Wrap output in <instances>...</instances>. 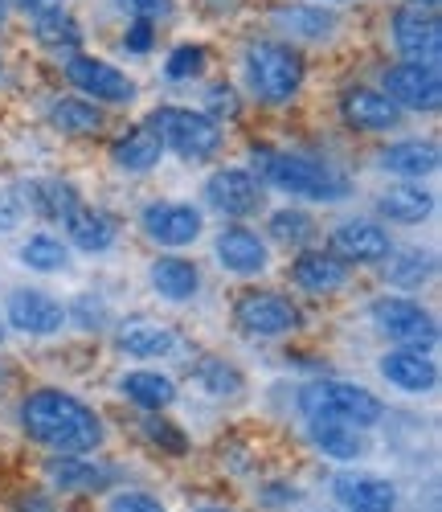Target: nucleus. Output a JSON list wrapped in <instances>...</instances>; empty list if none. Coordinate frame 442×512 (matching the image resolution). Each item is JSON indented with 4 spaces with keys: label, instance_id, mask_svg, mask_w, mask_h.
<instances>
[{
    "label": "nucleus",
    "instance_id": "obj_20",
    "mask_svg": "<svg viewBox=\"0 0 442 512\" xmlns=\"http://www.w3.org/2000/svg\"><path fill=\"white\" fill-rule=\"evenodd\" d=\"M377 373L389 381L393 390L418 394V398L438 386V365H434L430 349H402V345H393L389 353H381Z\"/></svg>",
    "mask_w": 442,
    "mask_h": 512
},
{
    "label": "nucleus",
    "instance_id": "obj_26",
    "mask_svg": "<svg viewBox=\"0 0 442 512\" xmlns=\"http://www.w3.org/2000/svg\"><path fill=\"white\" fill-rule=\"evenodd\" d=\"M29 33L41 50H54V54H74L82 46V21L66 9V5H41L33 9V21H29Z\"/></svg>",
    "mask_w": 442,
    "mask_h": 512
},
{
    "label": "nucleus",
    "instance_id": "obj_38",
    "mask_svg": "<svg viewBox=\"0 0 442 512\" xmlns=\"http://www.w3.org/2000/svg\"><path fill=\"white\" fill-rule=\"evenodd\" d=\"M140 431H144V439H148L152 447H160V451H164V455H172V459L189 455V439H185V431H181L176 422H168L164 414H144Z\"/></svg>",
    "mask_w": 442,
    "mask_h": 512
},
{
    "label": "nucleus",
    "instance_id": "obj_30",
    "mask_svg": "<svg viewBox=\"0 0 442 512\" xmlns=\"http://www.w3.org/2000/svg\"><path fill=\"white\" fill-rule=\"evenodd\" d=\"M332 496L352 512V508H377V512H393L397 508V488L381 476H365V472H340L332 480Z\"/></svg>",
    "mask_w": 442,
    "mask_h": 512
},
{
    "label": "nucleus",
    "instance_id": "obj_35",
    "mask_svg": "<svg viewBox=\"0 0 442 512\" xmlns=\"http://www.w3.org/2000/svg\"><path fill=\"white\" fill-rule=\"evenodd\" d=\"M17 259H21V267H29L37 275H58L70 267V246L54 234H29L17 250Z\"/></svg>",
    "mask_w": 442,
    "mask_h": 512
},
{
    "label": "nucleus",
    "instance_id": "obj_39",
    "mask_svg": "<svg viewBox=\"0 0 442 512\" xmlns=\"http://www.w3.org/2000/svg\"><path fill=\"white\" fill-rule=\"evenodd\" d=\"M201 111L226 127V119H238V115H242V95H238V87H230V82H209V87H205V107H201Z\"/></svg>",
    "mask_w": 442,
    "mask_h": 512
},
{
    "label": "nucleus",
    "instance_id": "obj_14",
    "mask_svg": "<svg viewBox=\"0 0 442 512\" xmlns=\"http://www.w3.org/2000/svg\"><path fill=\"white\" fill-rule=\"evenodd\" d=\"M336 111L348 132H361V136H385L406 119V111H397V103L381 87H365V82L344 87L336 99Z\"/></svg>",
    "mask_w": 442,
    "mask_h": 512
},
{
    "label": "nucleus",
    "instance_id": "obj_18",
    "mask_svg": "<svg viewBox=\"0 0 442 512\" xmlns=\"http://www.w3.org/2000/svg\"><path fill=\"white\" fill-rule=\"evenodd\" d=\"M46 480L54 492H66V496H99L119 484V467L107 459L54 455V459H46Z\"/></svg>",
    "mask_w": 442,
    "mask_h": 512
},
{
    "label": "nucleus",
    "instance_id": "obj_15",
    "mask_svg": "<svg viewBox=\"0 0 442 512\" xmlns=\"http://www.w3.org/2000/svg\"><path fill=\"white\" fill-rule=\"evenodd\" d=\"M213 254H217V267L238 279H258L271 271V242L242 222H230L226 230H217Z\"/></svg>",
    "mask_w": 442,
    "mask_h": 512
},
{
    "label": "nucleus",
    "instance_id": "obj_13",
    "mask_svg": "<svg viewBox=\"0 0 442 512\" xmlns=\"http://www.w3.org/2000/svg\"><path fill=\"white\" fill-rule=\"evenodd\" d=\"M381 91L397 103V111L434 115L442 107V74L422 62H393L381 70Z\"/></svg>",
    "mask_w": 442,
    "mask_h": 512
},
{
    "label": "nucleus",
    "instance_id": "obj_10",
    "mask_svg": "<svg viewBox=\"0 0 442 512\" xmlns=\"http://www.w3.org/2000/svg\"><path fill=\"white\" fill-rule=\"evenodd\" d=\"M389 41L402 54V62H422L438 66L442 62V21L434 9H414V5H397L389 13Z\"/></svg>",
    "mask_w": 442,
    "mask_h": 512
},
{
    "label": "nucleus",
    "instance_id": "obj_1",
    "mask_svg": "<svg viewBox=\"0 0 442 512\" xmlns=\"http://www.w3.org/2000/svg\"><path fill=\"white\" fill-rule=\"evenodd\" d=\"M21 435L54 455H95L107 443L103 414L70 390H33L17 406Z\"/></svg>",
    "mask_w": 442,
    "mask_h": 512
},
{
    "label": "nucleus",
    "instance_id": "obj_21",
    "mask_svg": "<svg viewBox=\"0 0 442 512\" xmlns=\"http://www.w3.org/2000/svg\"><path fill=\"white\" fill-rule=\"evenodd\" d=\"M115 345L119 353L136 357V361H164L181 349V336L164 320H148V316H131L115 328Z\"/></svg>",
    "mask_w": 442,
    "mask_h": 512
},
{
    "label": "nucleus",
    "instance_id": "obj_25",
    "mask_svg": "<svg viewBox=\"0 0 442 512\" xmlns=\"http://www.w3.org/2000/svg\"><path fill=\"white\" fill-rule=\"evenodd\" d=\"M438 144L434 140H397L389 148L377 152V168L397 181H422V177H434L438 173Z\"/></svg>",
    "mask_w": 442,
    "mask_h": 512
},
{
    "label": "nucleus",
    "instance_id": "obj_17",
    "mask_svg": "<svg viewBox=\"0 0 442 512\" xmlns=\"http://www.w3.org/2000/svg\"><path fill=\"white\" fill-rule=\"evenodd\" d=\"M328 250L348 267H381L385 254L393 250V238L373 218H348L328 234Z\"/></svg>",
    "mask_w": 442,
    "mask_h": 512
},
{
    "label": "nucleus",
    "instance_id": "obj_7",
    "mask_svg": "<svg viewBox=\"0 0 442 512\" xmlns=\"http://www.w3.org/2000/svg\"><path fill=\"white\" fill-rule=\"evenodd\" d=\"M62 74L82 99H91L99 107H131L140 99L136 78L123 74L115 62H107L99 54H82V50L62 54Z\"/></svg>",
    "mask_w": 442,
    "mask_h": 512
},
{
    "label": "nucleus",
    "instance_id": "obj_31",
    "mask_svg": "<svg viewBox=\"0 0 442 512\" xmlns=\"http://www.w3.org/2000/svg\"><path fill=\"white\" fill-rule=\"evenodd\" d=\"M438 271V259H434V250H422V246H406V250H389L385 254V263H381V275L389 287L397 291H422Z\"/></svg>",
    "mask_w": 442,
    "mask_h": 512
},
{
    "label": "nucleus",
    "instance_id": "obj_23",
    "mask_svg": "<svg viewBox=\"0 0 442 512\" xmlns=\"http://www.w3.org/2000/svg\"><path fill=\"white\" fill-rule=\"evenodd\" d=\"M148 283L164 304H189L201 291V267L189 254L168 250V254H156V263L148 267Z\"/></svg>",
    "mask_w": 442,
    "mask_h": 512
},
{
    "label": "nucleus",
    "instance_id": "obj_52",
    "mask_svg": "<svg viewBox=\"0 0 442 512\" xmlns=\"http://www.w3.org/2000/svg\"><path fill=\"white\" fill-rule=\"evenodd\" d=\"M193 512H230V508H193Z\"/></svg>",
    "mask_w": 442,
    "mask_h": 512
},
{
    "label": "nucleus",
    "instance_id": "obj_53",
    "mask_svg": "<svg viewBox=\"0 0 442 512\" xmlns=\"http://www.w3.org/2000/svg\"><path fill=\"white\" fill-rule=\"evenodd\" d=\"M352 512H377V508H352Z\"/></svg>",
    "mask_w": 442,
    "mask_h": 512
},
{
    "label": "nucleus",
    "instance_id": "obj_34",
    "mask_svg": "<svg viewBox=\"0 0 442 512\" xmlns=\"http://www.w3.org/2000/svg\"><path fill=\"white\" fill-rule=\"evenodd\" d=\"M193 381L217 402H234L246 394V377L238 365H230L226 357H197L193 361Z\"/></svg>",
    "mask_w": 442,
    "mask_h": 512
},
{
    "label": "nucleus",
    "instance_id": "obj_24",
    "mask_svg": "<svg viewBox=\"0 0 442 512\" xmlns=\"http://www.w3.org/2000/svg\"><path fill=\"white\" fill-rule=\"evenodd\" d=\"M62 230H66V246L82 250V254H103L115 246L119 238V226L107 209H95V205H86L78 201L66 218H62Z\"/></svg>",
    "mask_w": 442,
    "mask_h": 512
},
{
    "label": "nucleus",
    "instance_id": "obj_45",
    "mask_svg": "<svg viewBox=\"0 0 442 512\" xmlns=\"http://www.w3.org/2000/svg\"><path fill=\"white\" fill-rule=\"evenodd\" d=\"M21 218H25L21 201H17L13 193H0V234H13V230L21 226Z\"/></svg>",
    "mask_w": 442,
    "mask_h": 512
},
{
    "label": "nucleus",
    "instance_id": "obj_41",
    "mask_svg": "<svg viewBox=\"0 0 442 512\" xmlns=\"http://www.w3.org/2000/svg\"><path fill=\"white\" fill-rule=\"evenodd\" d=\"M111 5L127 21H152V25H160V21H168L176 13V0H111Z\"/></svg>",
    "mask_w": 442,
    "mask_h": 512
},
{
    "label": "nucleus",
    "instance_id": "obj_6",
    "mask_svg": "<svg viewBox=\"0 0 442 512\" xmlns=\"http://www.w3.org/2000/svg\"><path fill=\"white\" fill-rule=\"evenodd\" d=\"M234 328L250 340H283L303 328V312L283 291L250 287L234 300Z\"/></svg>",
    "mask_w": 442,
    "mask_h": 512
},
{
    "label": "nucleus",
    "instance_id": "obj_3",
    "mask_svg": "<svg viewBox=\"0 0 442 512\" xmlns=\"http://www.w3.org/2000/svg\"><path fill=\"white\" fill-rule=\"evenodd\" d=\"M254 177L287 197H303L316 205H340L352 185L332 164L303 156V152H279V148H258L254 152Z\"/></svg>",
    "mask_w": 442,
    "mask_h": 512
},
{
    "label": "nucleus",
    "instance_id": "obj_29",
    "mask_svg": "<svg viewBox=\"0 0 442 512\" xmlns=\"http://www.w3.org/2000/svg\"><path fill=\"white\" fill-rule=\"evenodd\" d=\"M119 394L144 414H164L176 402V381L160 369H127L119 377Z\"/></svg>",
    "mask_w": 442,
    "mask_h": 512
},
{
    "label": "nucleus",
    "instance_id": "obj_47",
    "mask_svg": "<svg viewBox=\"0 0 442 512\" xmlns=\"http://www.w3.org/2000/svg\"><path fill=\"white\" fill-rule=\"evenodd\" d=\"M406 5H414V9H434V13H438L442 0H406Z\"/></svg>",
    "mask_w": 442,
    "mask_h": 512
},
{
    "label": "nucleus",
    "instance_id": "obj_37",
    "mask_svg": "<svg viewBox=\"0 0 442 512\" xmlns=\"http://www.w3.org/2000/svg\"><path fill=\"white\" fill-rule=\"evenodd\" d=\"M209 70V50L201 41H181V46H172L168 58H164V78L168 82H193Z\"/></svg>",
    "mask_w": 442,
    "mask_h": 512
},
{
    "label": "nucleus",
    "instance_id": "obj_48",
    "mask_svg": "<svg viewBox=\"0 0 442 512\" xmlns=\"http://www.w3.org/2000/svg\"><path fill=\"white\" fill-rule=\"evenodd\" d=\"M25 9H41V5H58V0H21Z\"/></svg>",
    "mask_w": 442,
    "mask_h": 512
},
{
    "label": "nucleus",
    "instance_id": "obj_36",
    "mask_svg": "<svg viewBox=\"0 0 442 512\" xmlns=\"http://www.w3.org/2000/svg\"><path fill=\"white\" fill-rule=\"evenodd\" d=\"M267 238L279 242V246H291V250L312 246V238H316V218H312L307 209H299V205H283V209H275L271 218H267Z\"/></svg>",
    "mask_w": 442,
    "mask_h": 512
},
{
    "label": "nucleus",
    "instance_id": "obj_42",
    "mask_svg": "<svg viewBox=\"0 0 442 512\" xmlns=\"http://www.w3.org/2000/svg\"><path fill=\"white\" fill-rule=\"evenodd\" d=\"M119 46L131 54V58H144V54H152L156 50V25L152 21H127V29H123V41Z\"/></svg>",
    "mask_w": 442,
    "mask_h": 512
},
{
    "label": "nucleus",
    "instance_id": "obj_16",
    "mask_svg": "<svg viewBox=\"0 0 442 512\" xmlns=\"http://www.w3.org/2000/svg\"><path fill=\"white\" fill-rule=\"evenodd\" d=\"M5 324L21 336H33V340H46V336H58L70 320H66V308L54 300L50 291L41 287H17L5 304Z\"/></svg>",
    "mask_w": 442,
    "mask_h": 512
},
{
    "label": "nucleus",
    "instance_id": "obj_49",
    "mask_svg": "<svg viewBox=\"0 0 442 512\" xmlns=\"http://www.w3.org/2000/svg\"><path fill=\"white\" fill-rule=\"evenodd\" d=\"M9 21V0H0V25Z\"/></svg>",
    "mask_w": 442,
    "mask_h": 512
},
{
    "label": "nucleus",
    "instance_id": "obj_27",
    "mask_svg": "<svg viewBox=\"0 0 442 512\" xmlns=\"http://www.w3.org/2000/svg\"><path fill=\"white\" fill-rule=\"evenodd\" d=\"M46 119L54 132L70 136V140H91V136H103L107 127V115L99 103L82 99V95H58L50 107H46Z\"/></svg>",
    "mask_w": 442,
    "mask_h": 512
},
{
    "label": "nucleus",
    "instance_id": "obj_11",
    "mask_svg": "<svg viewBox=\"0 0 442 512\" xmlns=\"http://www.w3.org/2000/svg\"><path fill=\"white\" fill-rule=\"evenodd\" d=\"M140 230L160 250H185L205 234V213L193 201H148L140 209Z\"/></svg>",
    "mask_w": 442,
    "mask_h": 512
},
{
    "label": "nucleus",
    "instance_id": "obj_54",
    "mask_svg": "<svg viewBox=\"0 0 442 512\" xmlns=\"http://www.w3.org/2000/svg\"><path fill=\"white\" fill-rule=\"evenodd\" d=\"M0 74H5V62H0Z\"/></svg>",
    "mask_w": 442,
    "mask_h": 512
},
{
    "label": "nucleus",
    "instance_id": "obj_50",
    "mask_svg": "<svg viewBox=\"0 0 442 512\" xmlns=\"http://www.w3.org/2000/svg\"><path fill=\"white\" fill-rule=\"evenodd\" d=\"M324 5H332V9H340V5H357V0H324Z\"/></svg>",
    "mask_w": 442,
    "mask_h": 512
},
{
    "label": "nucleus",
    "instance_id": "obj_12",
    "mask_svg": "<svg viewBox=\"0 0 442 512\" xmlns=\"http://www.w3.org/2000/svg\"><path fill=\"white\" fill-rule=\"evenodd\" d=\"M262 193H267V185H262L250 168H217V173L205 177V189H201L205 205L213 213H221L226 222L254 218V213L262 209V201H267Z\"/></svg>",
    "mask_w": 442,
    "mask_h": 512
},
{
    "label": "nucleus",
    "instance_id": "obj_5",
    "mask_svg": "<svg viewBox=\"0 0 442 512\" xmlns=\"http://www.w3.org/2000/svg\"><path fill=\"white\" fill-rule=\"evenodd\" d=\"M148 127L160 136L164 152H176L185 164H209L221 148H226V127L217 119H209L201 107L160 103V107H152Z\"/></svg>",
    "mask_w": 442,
    "mask_h": 512
},
{
    "label": "nucleus",
    "instance_id": "obj_46",
    "mask_svg": "<svg viewBox=\"0 0 442 512\" xmlns=\"http://www.w3.org/2000/svg\"><path fill=\"white\" fill-rule=\"evenodd\" d=\"M238 5H242V0H205V9H209V13H234Z\"/></svg>",
    "mask_w": 442,
    "mask_h": 512
},
{
    "label": "nucleus",
    "instance_id": "obj_33",
    "mask_svg": "<svg viewBox=\"0 0 442 512\" xmlns=\"http://www.w3.org/2000/svg\"><path fill=\"white\" fill-rule=\"evenodd\" d=\"M307 439H312L316 451H324L328 459H340V463L365 459V451H369L365 431L344 426V422H307Z\"/></svg>",
    "mask_w": 442,
    "mask_h": 512
},
{
    "label": "nucleus",
    "instance_id": "obj_40",
    "mask_svg": "<svg viewBox=\"0 0 442 512\" xmlns=\"http://www.w3.org/2000/svg\"><path fill=\"white\" fill-rule=\"evenodd\" d=\"M66 320H74L82 332H99L107 320H111V312H107V304L99 300V295L95 291H82L78 295V300L66 308Z\"/></svg>",
    "mask_w": 442,
    "mask_h": 512
},
{
    "label": "nucleus",
    "instance_id": "obj_32",
    "mask_svg": "<svg viewBox=\"0 0 442 512\" xmlns=\"http://www.w3.org/2000/svg\"><path fill=\"white\" fill-rule=\"evenodd\" d=\"M21 193H25V197H17L21 209H33L37 218H46V222H62L66 213L82 201L78 189L70 181H58V177H50V181H25Z\"/></svg>",
    "mask_w": 442,
    "mask_h": 512
},
{
    "label": "nucleus",
    "instance_id": "obj_43",
    "mask_svg": "<svg viewBox=\"0 0 442 512\" xmlns=\"http://www.w3.org/2000/svg\"><path fill=\"white\" fill-rule=\"evenodd\" d=\"M107 512H168L156 496H148V492H131V488H123V492H115L111 500H107Z\"/></svg>",
    "mask_w": 442,
    "mask_h": 512
},
{
    "label": "nucleus",
    "instance_id": "obj_19",
    "mask_svg": "<svg viewBox=\"0 0 442 512\" xmlns=\"http://www.w3.org/2000/svg\"><path fill=\"white\" fill-rule=\"evenodd\" d=\"M348 279L352 267L324 246H299V254L291 259V283L307 295H336L348 287Z\"/></svg>",
    "mask_w": 442,
    "mask_h": 512
},
{
    "label": "nucleus",
    "instance_id": "obj_9",
    "mask_svg": "<svg viewBox=\"0 0 442 512\" xmlns=\"http://www.w3.org/2000/svg\"><path fill=\"white\" fill-rule=\"evenodd\" d=\"M267 25L271 33H283V41L299 46H328L340 33V13L332 5H320V0H279V5L267 9Z\"/></svg>",
    "mask_w": 442,
    "mask_h": 512
},
{
    "label": "nucleus",
    "instance_id": "obj_4",
    "mask_svg": "<svg viewBox=\"0 0 442 512\" xmlns=\"http://www.w3.org/2000/svg\"><path fill=\"white\" fill-rule=\"evenodd\" d=\"M299 414L307 422H344L357 431H373L385 418V402L357 386V381H340V377H316L299 390Z\"/></svg>",
    "mask_w": 442,
    "mask_h": 512
},
{
    "label": "nucleus",
    "instance_id": "obj_2",
    "mask_svg": "<svg viewBox=\"0 0 442 512\" xmlns=\"http://www.w3.org/2000/svg\"><path fill=\"white\" fill-rule=\"evenodd\" d=\"M242 87L258 107H291L303 95L307 58L283 37H250L242 46Z\"/></svg>",
    "mask_w": 442,
    "mask_h": 512
},
{
    "label": "nucleus",
    "instance_id": "obj_8",
    "mask_svg": "<svg viewBox=\"0 0 442 512\" xmlns=\"http://www.w3.org/2000/svg\"><path fill=\"white\" fill-rule=\"evenodd\" d=\"M369 324L402 349H434L438 345V320L410 295H381L369 304Z\"/></svg>",
    "mask_w": 442,
    "mask_h": 512
},
{
    "label": "nucleus",
    "instance_id": "obj_28",
    "mask_svg": "<svg viewBox=\"0 0 442 512\" xmlns=\"http://www.w3.org/2000/svg\"><path fill=\"white\" fill-rule=\"evenodd\" d=\"M377 213L393 226H422L434 213V193L422 181H397L377 197Z\"/></svg>",
    "mask_w": 442,
    "mask_h": 512
},
{
    "label": "nucleus",
    "instance_id": "obj_51",
    "mask_svg": "<svg viewBox=\"0 0 442 512\" xmlns=\"http://www.w3.org/2000/svg\"><path fill=\"white\" fill-rule=\"evenodd\" d=\"M5 336H9V324H5V316H0V345H5Z\"/></svg>",
    "mask_w": 442,
    "mask_h": 512
},
{
    "label": "nucleus",
    "instance_id": "obj_22",
    "mask_svg": "<svg viewBox=\"0 0 442 512\" xmlns=\"http://www.w3.org/2000/svg\"><path fill=\"white\" fill-rule=\"evenodd\" d=\"M160 160H164V144L148 123H131L111 140V164L123 177H148L160 168Z\"/></svg>",
    "mask_w": 442,
    "mask_h": 512
},
{
    "label": "nucleus",
    "instance_id": "obj_44",
    "mask_svg": "<svg viewBox=\"0 0 442 512\" xmlns=\"http://www.w3.org/2000/svg\"><path fill=\"white\" fill-rule=\"evenodd\" d=\"M299 488L295 484H283V480H271V484H262V492H258V500L267 504V508H291V504H299Z\"/></svg>",
    "mask_w": 442,
    "mask_h": 512
}]
</instances>
